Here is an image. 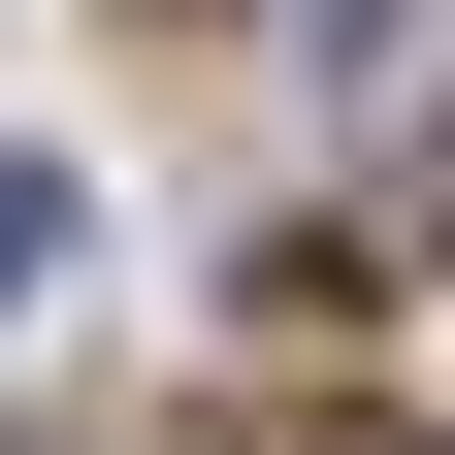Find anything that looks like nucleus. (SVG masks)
I'll return each mask as SVG.
<instances>
[{
    "instance_id": "nucleus-1",
    "label": "nucleus",
    "mask_w": 455,
    "mask_h": 455,
    "mask_svg": "<svg viewBox=\"0 0 455 455\" xmlns=\"http://www.w3.org/2000/svg\"><path fill=\"white\" fill-rule=\"evenodd\" d=\"M33 260H66V163H0V293H33Z\"/></svg>"
},
{
    "instance_id": "nucleus-2",
    "label": "nucleus",
    "mask_w": 455,
    "mask_h": 455,
    "mask_svg": "<svg viewBox=\"0 0 455 455\" xmlns=\"http://www.w3.org/2000/svg\"><path fill=\"white\" fill-rule=\"evenodd\" d=\"M423 228H455V131H423Z\"/></svg>"
}]
</instances>
